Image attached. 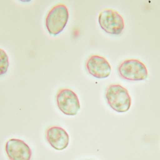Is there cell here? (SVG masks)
<instances>
[{
  "label": "cell",
  "mask_w": 160,
  "mask_h": 160,
  "mask_svg": "<svg viewBox=\"0 0 160 160\" xmlns=\"http://www.w3.org/2000/svg\"><path fill=\"white\" fill-rule=\"evenodd\" d=\"M105 96L108 105L118 112H126L131 106V98L128 91L120 85H109L106 88Z\"/></svg>",
  "instance_id": "6da1fadb"
},
{
  "label": "cell",
  "mask_w": 160,
  "mask_h": 160,
  "mask_svg": "<svg viewBox=\"0 0 160 160\" xmlns=\"http://www.w3.org/2000/svg\"><path fill=\"white\" fill-rule=\"evenodd\" d=\"M69 18V12L63 4L56 5L47 15L45 24L48 32L52 35L60 34L66 27Z\"/></svg>",
  "instance_id": "7a4b0ae2"
},
{
  "label": "cell",
  "mask_w": 160,
  "mask_h": 160,
  "mask_svg": "<svg viewBox=\"0 0 160 160\" xmlns=\"http://www.w3.org/2000/svg\"><path fill=\"white\" fill-rule=\"evenodd\" d=\"M118 75L128 81H142L148 78L145 65L137 59H128L122 62L118 68Z\"/></svg>",
  "instance_id": "3957f363"
},
{
  "label": "cell",
  "mask_w": 160,
  "mask_h": 160,
  "mask_svg": "<svg viewBox=\"0 0 160 160\" xmlns=\"http://www.w3.org/2000/svg\"><path fill=\"white\" fill-rule=\"evenodd\" d=\"M98 22L102 29L111 34H120L125 27L122 16L117 11L109 8L104 9L100 13Z\"/></svg>",
  "instance_id": "277c9868"
},
{
  "label": "cell",
  "mask_w": 160,
  "mask_h": 160,
  "mask_svg": "<svg viewBox=\"0 0 160 160\" xmlns=\"http://www.w3.org/2000/svg\"><path fill=\"white\" fill-rule=\"evenodd\" d=\"M56 102L59 110L66 115H77L81 109L77 94L67 88L59 90L56 95Z\"/></svg>",
  "instance_id": "5b68a950"
},
{
  "label": "cell",
  "mask_w": 160,
  "mask_h": 160,
  "mask_svg": "<svg viewBox=\"0 0 160 160\" xmlns=\"http://www.w3.org/2000/svg\"><path fill=\"white\" fill-rule=\"evenodd\" d=\"M87 71L97 79H104L110 76L112 67L104 57L98 55L90 56L85 64Z\"/></svg>",
  "instance_id": "8992f818"
},
{
  "label": "cell",
  "mask_w": 160,
  "mask_h": 160,
  "mask_svg": "<svg viewBox=\"0 0 160 160\" xmlns=\"http://www.w3.org/2000/svg\"><path fill=\"white\" fill-rule=\"evenodd\" d=\"M5 150L10 160H31L32 150L22 140L16 139L8 140L6 143Z\"/></svg>",
  "instance_id": "52a82bcc"
},
{
  "label": "cell",
  "mask_w": 160,
  "mask_h": 160,
  "mask_svg": "<svg viewBox=\"0 0 160 160\" xmlns=\"http://www.w3.org/2000/svg\"><path fill=\"white\" fill-rule=\"evenodd\" d=\"M46 139L52 147L57 150H64L69 143L68 133L63 128L57 126H53L47 129Z\"/></svg>",
  "instance_id": "ba28073f"
},
{
  "label": "cell",
  "mask_w": 160,
  "mask_h": 160,
  "mask_svg": "<svg viewBox=\"0 0 160 160\" xmlns=\"http://www.w3.org/2000/svg\"><path fill=\"white\" fill-rule=\"evenodd\" d=\"M9 67V60L7 54L4 50L0 48V76L7 72Z\"/></svg>",
  "instance_id": "9c48e42d"
}]
</instances>
